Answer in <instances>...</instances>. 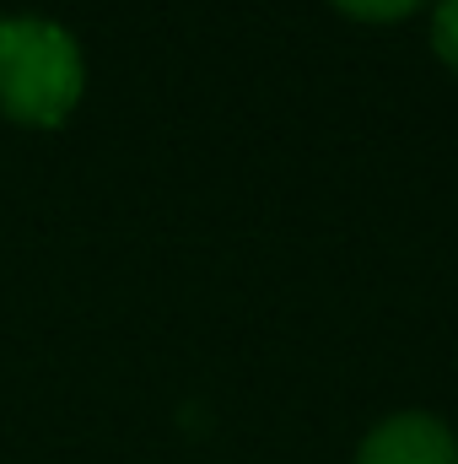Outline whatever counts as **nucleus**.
Returning <instances> with one entry per match:
<instances>
[{
    "mask_svg": "<svg viewBox=\"0 0 458 464\" xmlns=\"http://www.w3.org/2000/svg\"><path fill=\"white\" fill-rule=\"evenodd\" d=\"M432 44L437 54L458 71V0H437V16H432Z\"/></svg>",
    "mask_w": 458,
    "mask_h": 464,
    "instance_id": "nucleus-4",
    "label": "nucleus"
},
{
    "mask_svg": "<svg viewBox=\"0 0 458 464\" xmlns=\"http://www.w3.org/2000/svg\"><path fill=\"white\" fill-rule=\"evenodd\" d=\"M356 464H458V443L437 416H394L361 443Z\"/></svg>",
    "mask_w": 458,
    "mask_h": 464,
    "instance_id": "nucleus-2",
    "label": "nucleus"
},
{
    "mask_svg": "<svg viewBox=\"0 0 458 464\" xmlns=\"http://www.w3.org/2000/svg\"><path fill=\"white\" fill-rule=\"evenodd\" d=\"M345 16H361V22H399L410 11H421L426 0H335Z\"/></svg>",
    "mask_w": 458,
    "mask_h": 464,
    "instance_id": "nucleus-3",
    "label": "nucleus"
},
{
    "mask_svg": "<svg viewBox=\"0 0 458 464\" xmlns=\"http://www.w3.org/2000/svg\"><path fill=\"white\" fill-rule=\"evenodd\" d=\"M81 49L43 16L0 22V114L16 124H60L81 103Z\"/></svg>",
    "mask_w": 458,
    "mask_h": 464,
    "instance_id": "nucleus-1",
    "label": "nucleus"
}]
</instances>
